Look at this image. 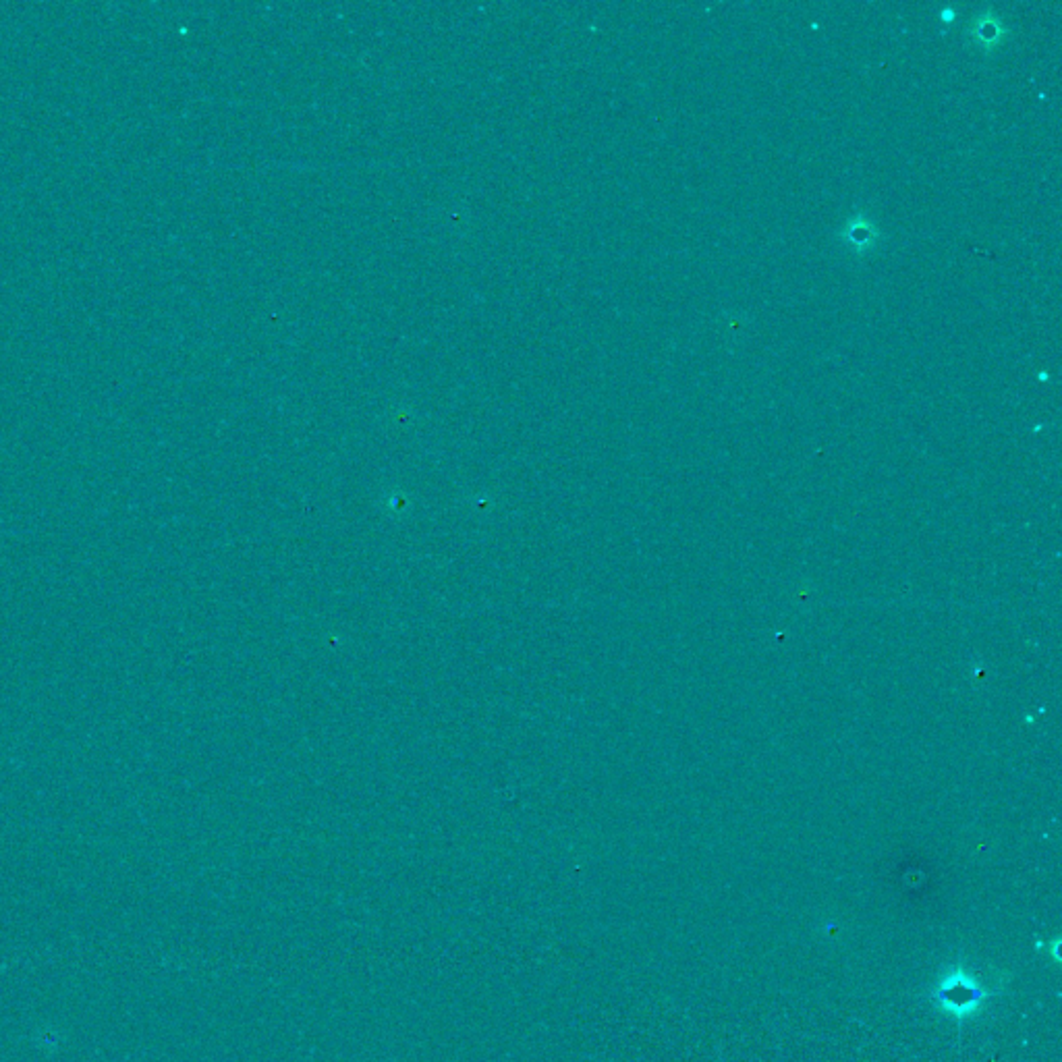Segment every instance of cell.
Segmentation results:
<instances>
[{"instance_id": "3", "label": "cell", "mask_w": 1062, "mask_h": 1062, "mask_svg": "<svg viewBox=\"0 0 1062 1062\" xmlns=\"http://www.w3.org/2000/svg\"><path fill=\"white\" fill-rule=\"evenodd\" d=\"M843 237L855 251H865L878 243L880 233L868 216H855L847 222Z\"/></svg>"}, {"instance_id": "1", "label": "cell", "mask_w": 1062, "mask_h": 1062, "mask_svg": "<svg viewBox=\"0 0 1062 1062\" xmlns=\"http://www.w3.org/2000/svg\"><path fill=\"white\" fill-rule=\"evenodd\" d=\"M932 998L942 1011L957 1017L959 1021H965L982 1009L984 1002L990 998V992L967 969L955 967L938 982Z\"/></svg>"}, {"instance_id": "2", "label": "cell", "mask_w": 1062, "mask_h": 1062, "mask_svg": "<svg viewBox=\"0 0 1062 1062\" xmlns=\"http://www.w3.org/2000/svg\"><path fill=\"white\" fill-rule=\"evenodd\" d=\"M969 36L977 48H982L984 52H992L1000 48V44L1004 42L1006 30H1004L1002 21L998 19V15L988 13V15H980L973 19L969 27Z\"/></svg>"}]
</instances>
